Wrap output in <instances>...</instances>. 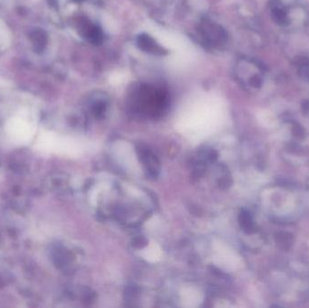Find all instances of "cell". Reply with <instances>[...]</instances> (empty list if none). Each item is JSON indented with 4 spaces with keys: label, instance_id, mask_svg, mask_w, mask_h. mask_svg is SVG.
<instances>
[{
    "label": "cell",
    "instance_id": "obj_1",
    "mask_svg": "<svg viewBox=\"0 0 309 308\" xmlns=\"http://www.w3.org/2000/svg\"><path fill=\"white\" fill-rule=\"evenodd\" d=\"M6 132L14 142L24 144L31 139L33 128L26 119L15 118L11 119L6 125Z\"/></svg>",
    "mask_w": 309,
    "mask_h": 308
},
{
    "label": "cell",
    "instance_id": "obj_2",
    "mask_svg": "<svg viewBox=\"0 0 309 308\" xmlns=\"http://www.w3.org/2000/svg\"><path fill=\"white\" fill-rule=\"evenodd\" d=\"M275 242L278 248L282 251H289L293 245V235L287 231H278L275 234Z\"/></svg>",
    "mask_w": 309,
    "mask_h": 308
},
{
    "label": "cell",
    "instance_id": "obj_3",
    "mask_svg": "<svg viewBox=\"0 0 309 308\" xmlns=\"http://www.w3.org/2000/svg\"><path fill=\"white\" fill-rule=\"evenodd\" d=\"M240 223L242 229L246 232H253L255 231L254 222L251 213L247 211H242L240 214Z\"/></svg>",
    "mask_w": 309,
    "mask_h": 308
},
{
    "label": "cell",
    "instance_id": "obj_4",
    "mask_svg": "<svg viewBox=\"0 0 309 308\" xmlns=\"http://www.w3.org/2000/svg\"><path fill=\"white\" fill-rule=\"evenodd\" d=\"M294 136H296L299 139H303L305 136L304 129H302L301 126H299L298 124L294 125L293 129H292Z\"/></svg>",
    "mask_w": 309,
    "mask_h": 308
}]
</instances>
